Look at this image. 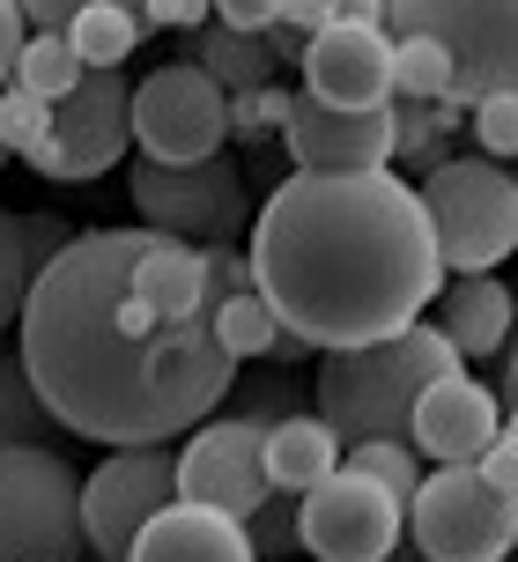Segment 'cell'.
I'll return each instance as SVG.
<instances>
[{"instance_id":"cell-1","label":"cell","mask_w":518,"mask_h":562,"mask_svg":"<svg viewBox=\"0 0 518 562\" xmlns=\"http://www.w3.org/2000/svg\"><path fill=\"white\" fill-rule=\"evenodd\" d=\"M148 229H82L30 281L15 356L37 400L89 445H171L193 437L237 385V356L207 318L171 334H134L119 318V289L134 274Z\"/></svg>"},{"instance_id":"cell-2","label":"cell","mask_w":518,"mask_h":562,"mask_svg":"<svg viewBox=\"0 0 518 562\" xmlns=\"http://www.w3.org/2000/svg\"><path fill=\"white\" fill-rule=\"evenodd\" d=\"M252 289L318 356L415 326L444 289L437 229L401 170H289L252 215Z\"/></svg>"},{"instance_id":"cell-3","label":"cell","mask_w":518,"mask_h":562,"mask_svg":"<svg viewBox=\"0 0 518 562\" xmlns=\"http://www.w3.org/2000/svg\"><path fill=\"white\" fill-rule=\"evenodd\" d=\"M460 363L466 356L444 340V326L437 318H415V326L371 340V348L318 356L312 400H318V415H326V429L341 445H378V437H407L423 393H430L437 378H452Z\"/></svg>"},{"instance_id":"cell-4","label":"cell","mask_w":518,"mask_h":562,"mask_svg":"<svg viewBox=\"0 0 518 562\" xmlns=\"http://www.w3.org/2000/svg\"><path fill=\"white\" fill-rule=\"evenodd\" d=\"M423 207L437 229V259L444 274H496L518 252V178L496 156H444L437 170H423Z\"/></svg>"},{"instance_id":"cell-5","label":"cell","mask_w":518,"mask_h":562,"mask_svg":"<svg viewBox=\"0 0 518 562\" xmlns=\"http://www.w3.org/2000/svg\"><path fill=\"white\" fill-rule=\"evenodd\" d=\"M82 474L53 445H0V562H82Z\"/></svg>"},{"instance_id":"cell-6","label":"cell","mask_w":518,"mask_h":562,"mask_svg":"<svg viewBox=\"0 0 518 562\" xmlns=\"http://www.w3.org/2000/svg\"><path fill=\"white\" fill-rule=\"evenodd\" d=\"M126 193L142 229L185 237V245H237V229H252V178L230 156H207V164H134L126 170Z\"/></svg>"},{"instance_id":"cell-7","label":"cell","mask_w":518,"mask_h":562,"mask_svg":"<svg viewBox=\"0 0 518 562\" xmlns=\"http://www.w3.org/2000/svg\"><path fill=\"white\" fill-rule=\"evenodd\" d=\"M385 30L393 37H437L452 67H460V97L466 112L518 89V0H385Z\"/></svg>"},{"instance_id":"cell-8","label":"cell","mask_w":518,"mask_h":562,"mask_svg":"<svg viewBox=\"0 0 518 562\" xmlns=\"http://www.w3.org/2000/svg\"><path fill=\"white\" fill-rule=\"evenodd\" d=\"M407 540L430 562H504L518 548V504L482 467H430L407 504Z\"/></svg>"},{"instance_id":"cell-9","label":"cell","mask_w":518,"mask_h":562,"mask_svg":"<svg viewBox=\"0 0 518 562\" xmlns=\"http://www.w3.org/2000/svg\"><path fill=\"white\" fill-rule=\"evenodd\" d=\"M230 140V89L201 59H171L134 82V148L148 164H207Z\"/></svg>"},{"instance_id":"cell-10","label":"cell","mask_w":518,"mask_h":562,"mask_svg":"<svg viewBox=\"0 0 518 562\" xmlns=\"http://www.w3.org/2000/svg\"><path fill=\"white\" fill-rule=\"evenodd\" d=\"M126 148H134V82L126 67H89L82 89L53 104V140L23 164L53 186H89L112 164H126Z\"/></svg>"},{"instance_id":"cell-11","label":"cell","mask_w":518,"mask_h":562,"mask_svg":"<svg viewBox=\"0 0 518 562\" xmlns=\"http://www.w3.org/2000/svg\"><path fill=\"white\" fill-rule=\"evenodd\" d=\"M164 504H178V451L171 445H112L82 474V533L97 562H126L142 526Z\"/></svg>"},{"instance_id":"cell-12","label":"cell","mask_w":518,"mask_h":562,"mask_svg":"<svg viewBox=\"0 0 518 562\" xmlns=\"http://www.w3.org/2000/svg\"><path fill=\"white\" fill-rule=\"evenodd\" d=\"M296 526H304V555L318 562H385L407 533V504L371 474H326L312 496H296Z\"/></svg>"},{"instance_id":"cell-13","label":"cell","mask_w":518,"mask_h":562,"mask_svg":"<svg viewBox=\"0 0 518 562\" xmlns=\"http://www.w3.org/2000/svg\"><path fill=\"white\" fill-rule=\"evenodd\" d=\"M178 496L207 510H230V518H252L267 496H274V474H267V422L252 415H207L185 445H178Z\"/></svg>"},{"instance_id":"cell-14","label":"cell","mask_w":518,"mask_h":562,"mask_svg":"<svg viewBox=\"0 0 518 562\" xmlns=\"http://www.w3.org/2000/svg\"><path fill=\"white\" fill-rule=\"evenodd\" d=\"M304 82L318 104L385 112L401 97V37L385 23H326L304 37Z\"/></svg>"},{"instance_id":"cell-15","label":"cell","mask_w":518,"mask_h":562,"mask_svg":"<svg viewBox=\"0 0 518 562\" xmlns=\"http://www.w3.org/2000/svg\"><path fill=\"white\" fill-rule=\"evenodd\" d=\"M282 148L289 170H385L393 164V104L385 112H341V104H318L312 89H296Z\"/></svg>"},{"instance_id":"cell-16","label":"cell","mask_w":518,"mask_h":562,"mask_svg":"<svg viewBox=\"0 0 518 562\" xmlns=\"http://www.w3.org/2000/svg\"><path fill=\"white\" fill-rule=\"evenodd\" d=\"M496 437H504V393H489L466 370L437 378L423 393V407H415V429H407V445L423 459H437V467H474Z\"/></svg>"},{"instance_id":"cell-17","label":"cell","mask_w":518,"mask_h":562,"mask_svg":"<svg viewBox=\"0 0 518 562\" xmlns=\"http://www.w3.org/2000/svg\"><path fill=\"white\" fill-rule=\"evenodd\" d=\"M126 562H259V555H252L245 518L178 496V504H164L142 526V540H134V555H126Z\"/></svg>"},{"instance_id":"cell-18","label":"cell","mask_w":518,"mask_h":562,"mask_svg":"<svg viewBox=\"0 0 518 562\" xmlns=\"http://www.w3.org/2000/svg\"><path fill=\"white\" fill-rule=\"evenodd\" d=\"M437 326L460 356H504L518 334V296L496 274H444L437 289Z\"/></svg>"},{"instance_id":"cell-19","label":"cell","mask_w":518,"mask_h":562,"mask_svg":"<svg viewBox=\"0 0 518 562\" xmlns=\"http://www.w3.org/2000/svg\"><path fill=\"white\" fill-rule=\"evenodd\" d=\"M348 445L326 429V415L318 407H304V415H289L267 429V474H274V488L282 496H312L326 474H341Z\"/></svg>"},{"instance_id":"cell-20","label":"cell","mask_w":518,"mask_h":562,"mask_svg":"<svg viewBox=\"0 0 518 562\" xmlns=\"http://www.w3.org/2000/svg\"><path fill=\"white\" fill-rule=\"evenodd\" d=\"M207 326H215V340L230 348L237 363H304V356H318L312 340L289 334L282 311L267 304L259 289H237V296H223V304L207 311Z\"/></svg>"},{"instance_id":"cell-21","label":"cell","mask_w":518,"mask_h":562,"mask_svg":"<svg viewBox=\"0 0 518 562\" xmlns=\"http://www.w3.org/2000/svg\"><path fill=\"white\" fill-rule=\"evenodd\" d=\"M185 59H201L215 82L230 89V97H245V89H267L274 82V45H267V30H230V23H207L193 30V45H185Z\"/></svg>"},{"instance_id":"cell-22","label":"cell","mask_w":518,"mask_h":562,"mask_svg":"<svg viewBox=\"0 0 518 562\" xmlns=\"http://www.w3.org/2000/svg\"><path fill=\"white\" fill-rule=\"evenodd\" d=\"M466 104L460 97H430V104H415V97H393V164L407 170H437L452 148L444 140L460 134Z\"/></svg>"},{"instance_id":"cell-23","label":"cell","mask_w":518,"mask_h":562,"mask_svg":"<svg viewBox=\"0 0 518 562\" xmlns=\"http://www.w3.org/2000/svg\"><path fill=\"white\" fill-rule=\"evenodd\" d=\"M59 437H75V429L37 400L23 356H0V445H53L59 451Z\"/></svg>"},{"instance_id":"cell-24","label":"cell","mask_w":518,"mask_h":562,"mask_svg":"<svg viewBox=\"0 0 518 562\" xmlns=\"http://www.w3.org/2000/svg\"><path fill=\"white\" fill-rule=\"evenodd\" d=\"M89 75V59L75 53V37L67 30H30L23 59H15V82L30 89V97H45V104H59V97H75Z\"/></svg>"},{"instance_id":"cell-25","label":"cell","mask_w":518,"mask_h":562,"mask_svg":"<svg viewBox=\"0 0 518 562\" xmlns=\"http://www.w3.org/2000/svg\"><path fill=\"white\" fill-rule=\"evenodd\" d=\"M67 37H75V53H82L89 67H126V59L148 45V15L142 8H89V15L67 23Z\"/></svg>"},{"instance_id":"cell-26","label":"cell","mask_w":518,"mask_h":562,"mask_svg":"<svg viewBox=\"0 0 518 562\" xmlns=\"http://www.w3.org/2000/svg\"><path fill=\"white\" fill-rule=\"evenodd\" d=\"M30 281H37V259H30V223L15 207H0V334L23 326Z\"/></svg>"},{"instance_id":"cell-27","label":"cell","mask_w":518,"mask_h":562,"mask_svg":"<svg viewBox=\"0 0 518 562\" xmlns=\"http://www.w3.org/2000/svg\"><path fill=\"white\" fill-rule=\"evenodd\" d=\"M341 467H356V474H371L378 488H393L401 504H415V488H423V451L407 445V437H378V445H348V459Z\"/></svg>"},{"instance_id":"cell-28","label":"cell","mask_w":518,"mask_h":562,"mask_svg":"<svg viewBox=\"0 0 518 562\" xmlns=\"http://www.w3.org/2000/svg\"><path fill=\"white\" fill-rule=\"evenodd\" d=\"M460 89V67L437 37H401V97L430 104V97H452Z\"/></svg>"},{"instance_id":"cell-29","label":"cell","mask_w":518,"mask_h":562,"mask_svg":"<svg viewBox=\"0 0 518 562\" xmlns=\"http://www.w3.org/2000/svg\"><path fill=\"white\" fill-rule=\"evenodd\" d=\"M0 140H8V156H37L53 140V104L30 97L23 82H8L0 89Z\"/></svg>"},{"instance_id":"cell-30","label":"cell","mask_w":518,"mask_h":562,"mask_svg":"<svg viewBox=\"0 0 518 562\" xmlns=\"http://www.w3.org/2000/svg\"><path fill=\"white\" fill-rule=\"evenodd\" d=\"M245 533H252V555H259V562L296 555V548H304V526H296V496H282V488H274V496H267V504L245 518Z\"/></svg>"},{"instance_id":"cell-31","label":"cell","mask_w":518,"mask_h":562,"mask_svg":"<svg viewBox=\"0 0 518 562\" xmlns=\"http://www.w3.org/2000/svg\"><path fill=\"white\" fill-rule=\"evenodd\" d=\"M289 97L296 89H245V97H230V140H267L289 126Z\"/></svg>"},{"instance_id":"cell-32","label":"cell","mask_w":518,"mask_h":562,"mask_svg":"<svg viewBox=\"0 0 518 562\" xmlns=\"http://www.w3.org/2000/svg\"><path fill=\"white\" fill-rule=\"evenodd\" d=\"M326 23H385V0H282V30H296V37Z\"/></svg>"},{"instance_id":"cell-33","label":"cell","mask_w":518,"mask_h":562,"mask_svg":"<svg viewBox=\"0 0 518 562\" xmlns=\"http://www.w3.org/2000/svg\"><path fill=\"white\" fill-rule=\"evenodd\" d=\"M237 400V415H252V422H289V415H304V393L289 385V378H274V370H259V378H245V385H230Z\"/></svg>"},{"instance_id":"cell-34","label":"cell","mask_w":518,"mask_h":562,"mask_svg":"<svg viewBox=\"0 0 518 562\" xmlns=\"http://www.w3.org/2000/svg\"><path fill=\"white\" fill-rule=\"evenodd\" d=\"M474 140L496 164H518V89H496V97L474 104Z\"/></svg>"},{"instance_id":"cell-35","label":"cell","mask_w":518,"mask_h":562,"mask_svg":"<svg viewBox=\"0 0 518 562\" xmlns=\"http://www.w3.org/2000/svg\"><path fill=\"white\" fill-rule=\"evenodd\" d=\"M201 267H207V311L237 289H252V252H237V245H201Z\"/></svg>"},{"instance_id":"cell-36","label":"cell","mask_w":518,"mask_h":562,"mask_svg":"<svg viewBox=\"0 0 518 562\" xmlns=\"http://www.w3.org/2000/svg\"><path fill=\"white\" fill-rule=\"evenodd\" d=\"M15 8L30 15V30H67L89 8H148V0H15Z\"/></svg>"},{"instance_id":"cell-37","label":"cell","mask_w":518,"mask_h":562,"mask_svg":"<svg viewBox=\"0 0 518 562\" xmlns=\"http://www.w3.org/2000/svg\"><path fill=\"white\" fill-rule=\"evenodd\" d=\"M23 223H30V259H37V274H45V267H53V259L67 252L75 237H82L67 215H23Z\"/></svg>"},{"instance_id":"cell-38","label":"cell","mask_w":518,"mask_h":562,"mask_svg":"<svg viewBox=\"0 0 518 562\" xmlns=\"http://www.w3.org/2000/svg\"><path fill=\"white\" fill-rule=\"evenodd\" d=\"M30 45V15L15 8V0H0V89L15 82V59H23Z\"/></svg>"},{"instance_id":"cell-39","label":"cell","mask_w":518,"mask_h":562,"mask_svg":"<svg viewBox=\"0 0 518 562\" xmlns=\"http://www.w3.org/2000/svg\"><path fill=\"white\" fill-rule=\"evenodd\" d=\"M148 30H201L215 15V0H148Z\"/></svg>"},{"instance_id":"cell-40","label":"cell","mask_w":518,"mask_h":562,"mask_svg":"<svg viewBox=\"0 0 518 562\" xmlns=\"http://www.w3.org/2000/svg\"><path fill=\"white\" fill-rule=\"evenodd\" d=\"M474 467H482V481H489V488H504V496L518 504V437H496Z\"/></svg>"},{"instance_id":"cell-41","label":"cell","mask_w":518,"mask_h":562,"mask_svg":"<svg viewBox=\"0 0 518 562\" xmlns=\"http://www.w3.org/2000/svg\"><path fill=\"white\" fill-rule=\"evenodd\" d=\"M215 15L230 30H274L282 23V0H215Z\"/></svg>"},{"instance_id":"cell-42","label":"cell","mask_w":518,"mask_h":562,"mask_svg":"<svg viewBox=\"0 0 518 562\" xmlns=\"http://www.w3.org/2000/svg\"><path fill=\"white\" fill-rule=\"evenodd\" d=\"M496 393H504V407H518V340L504 348V385H496Z\"/></svg>"},{"instance_id":"cell-43","label":"cell","mask_w":518,"mask_h":562,"mask_svg":"<svg viewBox=\"0 0 518 562\" xmlns=\"http://www.w3.org/2000/svg\"><path fill=\"white\" fill-rule=\"evenodd\" d=\"M504 437H518V407H504Z\"/></svg>"},{"instance_id":"cell-44","label":"cell","mask_w":518,"mask_h":562,"mask_svg":"<svg viewBox=\"0 0 518 562\" xmlns=\"http://www.w3.org/2000/svg\"><path fill=\"white\" fill-rule=\"evenodd\" d=\"M0 170H8V140H0Z\"/></svg>"},{"instance_id":"cell-45","label":"cell","mask_w":518,"mask_h":562,"mask_svg":"<svg viewBox=\"0 0 518 562\" xmlns=\"http://www.w3.org/2000/svg\"><path fill=\"white\" fill-rule=\"evenodd\" d=\"M511 178H518V164H511Z\"/></svg>"}]
</instances>
